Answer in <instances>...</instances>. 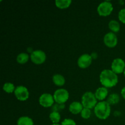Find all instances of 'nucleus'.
I'll return each mask as SVG.
<instances>
[{
    "instance_id": "obj_22",
    "label": "nucleus",
    "mask_w": 125,
    "mask_h": 125,
    "mask_svg": "<svg viewBox=\"0 0 125 125\" xmlns=\"http://www.w3.org/2000/svg\"><path fill=\"white\" fill-rule=\"evenodd\" d=\"M92 114L91 112V109L87 108H85L84 107L83 109V111L81 112V116L84 119H89L90 117Z\"/></svg>"
},
{
    "instance_id": "obj_21",
    "label": "nucleus",
    "mask_w": 125,
    "mask_h": 125,
    "mask_svg": "<svg viewBox=\"0 0 125 125\" xmlns=\"http://www.w3.org/2000/svg\"><path fill=\"white\" fill-rule=\"evenodd\" d=\"M16 87H15L14 84L12 83H9L7 82L6 83L2 86V89L7 94H12V93H14Z\"/></svg>"
},
{
    "instance_id": "obj_20",
    "label": "nucleus",
    "mask_w": 125,
    "mask_h": 125,
    "mask_svg": "<svg viewBox=\"0 0 125 125\" xmlns=\"http://www.w3.org/2000/svg\"><path fill=\"white\" fill-rule=\"evenodd\" d=\"M49 118H50V120L52 122V123L57 124V123H59V122L61 120V116L59 112L52 111V112H51V113L50 114Z\"/></svg>"
},
{
    "instance_id": "obj_18",
    "label": "nucleus",
    "mask_w": 125,
    "mask_h": 125,
    "mask_svg": "<svg viewBox=\"0 0 125 125\" xmlns=\"http://www.w3.org/2000/svg\"><path fill=\"white\" fill-rule=\"evenodd\" d=\"M108 26L111 32L114 33L118 32L120 29V23H118V21H117V20H112L110 21L108 24Z\"/></svg>"
},
{
    "instance_id": "obj_2",
    "label": "nucleus",
    "mask_w": 125,
    "mask_h": 125,
    "mask_svg": "<svg viewBox=\"0 0 125 125\" xmlns=\"http://www.w3.org/2000/svg\"><path fill=\"white\" fill-rule=\"evenodd\" d=\"M111 105L107 101H100L94 108V113L98 118L100 120H106L111 115Z\"/></svg>"
},
{
    "instance_id": "obj_19",
    "label": "nucleus",
    "mask_w": 125,
    "mask_h": 125,
    "mask_svg": "<svg viewBox=\"0 0 125 125\" xmlns=\"http://www.w3.org/2000/svg\"><path fill=\"white\" fill-rule=\"evenodd\" d=\"M120 101V96L118 94L114 93V94H111L108 96L107 100V102L110 105H115L116 104H118Z\"/></svg>"
},
{
    "instance_id": "obj_15",
    "label": "nucleus",
    "mask_w": 125,
    "mask_h": 125,
    "mask_svg": "<svg viewBox=\"0 0 125 125\" xmlns=\"http://www.w3.org/2000/svg\"><path fill=\"white\" fill-rule=\"evenodd\" d=\"M72 2V0H56L55 1V4L59 9H64L69 7Z\"/></svg>"
},
{
    "instance_id": "obj_1",
    "label": "nucleus",
    "mask_w": 125,
    "mask_h": 125,
    "mask_svg": "<svg viewBox=\"0 0 125 125\" xmlns=\"http://www.w3.org/2000/svg\"><path fill=\"white\" fill-rule=\"evenodd\" d=\"M100 81L104 87L112 88L118 84V77L112 70L104 69L100 73Z\"/></svg>"
},
{
    "instance_id": "obj_24",
    "label": "nucleus",
    "mask_w": 125,
    "mask_h": 125,
    "mask_svg": "<svg viewBox=\"0 0 125 125\" xmlns=\"http://www.w3.org/2000/svg\"><path fill=\"white\" fill-rule=\"evenodd\" d=\"M61 125H76V123L73 120L70 118H65L62 121Z\"/></svg>"
},
{
    "instance_id": "obj_23",
    "label": "nucleus",
    "mask_w": 125,
    "mask_h": 125,
    "mask_svg": "<svg viewBox=\"0 0 125 125\" xmlns=\"http://www.w3.org/2000/svg\"><path fill=\"white\" fill-rule=\"evenodd\" d=\"M118 18L122 23L125 24V8L122 9L119 11L118 14Z\"/></svg>"
},
{
    "instance_id": "obj_6",
    "label": "nucleus",
    "mask_w": 125,
    "mask_h": 125,
    "mask_svg": "<svg viewBox=\"0 0 125 125\" xmlns=\"http://www.w3.org/2000/svg\"><path fill=\"white\" fill-rule=\"evenodd\" d=\"M32 62L35 65H41L45 62L46 59V53L40 50H34L30 55Z\"/></svg>"
},
{
    "instance_id": "obj_16",
    "label": "nucleus",
    "mask_w": 125,
    "mask_h": 125,
    "mask_svg": "<svg viewBox=\"0 0 125 125\" xmlns=\"http://www.w3.org/2000/svg\"><path fill=\"white\" fill-rule=\"evenodd\" d=\"M17 125H34V122L31 118L28 116H22L17 120Z\"/></svg>"
},
{
    "instance_id": "obj_5",
    "label": "nucleus",
    "mask_w": 125,
    "mask_h": 125,
    "mask_svg": "<svg viewBox=\"0 0 125 125\" xmlns=\"http://www.w3.org/2000/svg\"><path fill=\"white\" fill-rule=\"evenodd\" d=\"M114 9L113 5L109 1H105L101 2L97 7V12L101 17L110 15Z\"/></svg>"
},
{
    "instance_id": "obj_8",
    "label": "nucleus",
    "mask_w": 125,
    "mask_h": 125,
    "mask_svg": "<svg viewBox=\"0 0 125 125\" xmlns=\"http://www.w3.org/2000/svg\"><path fill=\"white\" fill-rule=\"evenodd\" d=\"M54 102L53 95L48 93L43 94L40 95L39 99V103L40 106L45 108L53 106Z\"/></svg>"
},
{
    "instance_id": "obj_9",
    "label": "nucleus",
    "mask_w": 125,
    "mask_h": 125,
    "mask_svg": "<svg viewBox=\"0 0 125 125\" xmlns=\"http://www.w3.org/2000/svg\"><path fill=\"white\" fill-rule=\"evenodd\" d=\"M125 69V62L122 59L115 58L111 63V70L117 74L123 73Z\"/></svg>"
},
{
    "instance_id": "obj_10",
    "label": "nucleus",
    "mask_w": 125,
    "mask_h": 125,
    "mask_svg": "<svg viewBox=\"0 0 125 125\" xmlns=\"http://www.w3.org/2000/svg\"><path fill=\"white\" fill-rule=\"evenodd\" d=\"M103 41L106 46L109 48H114L118 43V38L115 33L109 32L105 34Z\"/></svg>"
},
{
    "instance_id": "obj_26",
    "label": "nucleus",
    "mask_w": 125,
    "mask_h": 125,
    "mask_svg": "<svg viewBox=\"0 0 125 125\" xmlns=\"http://www.w3.org/2000/svg\"><path fill=\"white\" fill-rule=\"evenodd\" d=\"M51 125H59V123H57V124H55V123H52V124Z\"/></svg>"
},
{
    "instance_id": "obj_14",
    "label": "nucleus",
    "mask_w": 125,
    "mask_h": 125,
    "mask_svg": "<svg viewBox=\"0 0 125 125\" xmlns=\"http://www.w3.org/2000/svg\"><path fill=\"white\" fill-rule=\"evenodd\" d=\"M52 82L56 85L59 87L63 86L65 83V79L64 76L61 74H55L52 76Z\"/></svg>"
},
{
    "instance_id": "obj_4",
    "label": "nucleus",
    "mask_w": 125,
    "mask_h": 125,
    "mask_svg": "<svg viewBox=\"0 0 125 125\" xmlns=\"http://www.w3.org/2000/svg\"><path fill=\"white\" fill-rule=\"evenodd\" d=\"M69 92L65 89H57L53 94L55 103L59 104H64L69 99Z\"/></svg>"
},
{
    "instance_id": "obj_12",
    "label": "nucleus",
    "mask_w": 125,
    "mask_h": 125,
    "mask_svg": "<svg viewBox=\"0 0 125 125\" xmlns=\"http://www.w3.org/2000/svg\"><path fill=\"white\" fill-rule=\"evenodd\" d=\"M108 90L107 88L104 87H100L98 88L95 92V95L97 100L100 101H104L105 99L107 97L108 95Z\"/></svg>"
},
{
    "instance_id": "obj_25",
    "label": "nucleus",
    "mask_w": 125,
    "mask_h": 125,
    "mask_svg": "<svg viewBox=\"0 0 125 125\" xmlns=\"http://www.w3.org/2000/svg\"><path fill=\"white\" fill-rule=\"evenodd\" d=\"M121 95H122V97L125 100V87L122 88V90H121Z\"/></svg>"
},
{
    "instance_id": "obj_13",
    "label": "nucleus",
    "mask_w": 125,
    "mask_h": 125,
    "mask_svg": "<svg viewBox=\"0 0 125 125\" xmlns=\"http://www.w3.org/2000/svg\"><path fill=\"white\" fill-rule=\"evenodd\" d=\"M83 108L84 107H83L81 102H79V101H73L69 106L70 112L74 115L81 114Z\"/></svg>"
},
{
    "instance_id": "obj_3",
    "label": "nucleus",
    "mask_w": 125,
    "mask_h": 125,
    "mask_svg": "<svg viewBox=\"0 0 125 125\" xmlns=\"http://www.w3.org/2000/svg\"><path fill=\"white\" fill-rule=\"evenodd\" d=\"M81 103L85 108L92 109L95 108L97 104V99L95 97V94L90 91L86 92L83 95L81 98Z\"/></svg>"
},
{
    "instance_id": "obj_17",
    "label": "nucleus",
    "mask_w": 125,
    "mask_h": 125,
    "mask_svg": "<svg viewBox=\"0 0 125 125\" xmlns=\"http://www.w3.org/2000/svg\"><path fill=\"white\" fill-rule=\"evenodd\" d=\"M17 62L20 64H24L27 63L29 59V56L26 52H21L17 56Z\"/></svg>"
},
{
    "instance_id": "obj_27",
    "label": "nucleus",
    "mask_w": 125,
    "mask_h": 125,
    "mask_svg": "<svg viewBox=\"0 0 125 125\" xmlns=\"http://www.w3.org/2000/svg\"><path fill=\"white\" fill-rule=\"evenodd\" d=\"M123 74H124V76H125V69L124 72H123Z\"/></svg>"
},
{
    "instance_id": "obj_11",
    "label": "nucleus",
    "mask_w": 125,
    "mask_h": 125,
    "mask_svg": "<svg viewBox=\"0 0 125 125\" xmlns=\"http://www.w3.org/2000/svg\"><path fill=\"white\" fill-rule=\"evenodd\" d=\"M93 58L91 55L89 54H83L78 58L77 63L79 68L85 69L88 68L92 62Z\"/></svg>"
},
{
    "instance_id": "obj_7",
    "label": "nucleus",
    "mask_w": 125,
    "mask_h": 125,
    "mask_svg": "<svg viewBox=\"0 0 125 125\" xmlns=\"http://www.w3.org/2000/svg\"><path fill=\"white\" fill-rule=\"evenodd\" d=\"M14 95L17 99L19 101H26L29 97V92L28 89L23 85H18L16 87L14 92Z\"/></svg>"
}]
</instances>
